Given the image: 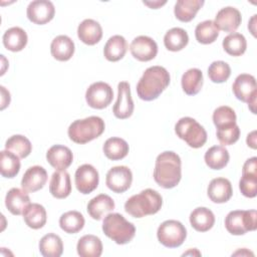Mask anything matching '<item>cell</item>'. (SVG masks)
Wrapping results in <instances>:
<instances>
[{
  "label": "cell",
  "instance_id": "38",
  "mask_svg": "<svg viewBox=\"0 0 257 257\" xmlns=\"http://www.w3.org/2000/svg\"><path fill=\"white\" fill-rule=\"evenodd\" d=\"M222 45L229 55L241 56L246 51L247 41L241 33L232 32L223 39Z\"/></svg>",
  "mask_w": 257,
  "mask_h": 257
},
{
  "label": "cell",
  "instance_id": "15",
  "mask_svg": "<svg viewBox=\"0 0 257 257\" xmlns=\"http://www.w3.org/2000/svg\"><path fill=\"white\" fill-rule=\"evenodd\" d=\"M130 50L136 59L140 61H150L157 56L158 45L153 38L141 35L132 41Z\"/></svg>",
  "mask_w": 257,
  "mask_h": 257
},
{
  "label": "cell",
  "instance_id": "23",
  "mask_svg": "<svg viewBox=\"0 0 257 257\" xmlns=\"http://www.w3.org/2000/svg\"><path fill=\"white\" fill-rule=\"evenodd\" d=\"M114 209L113 200L105 194H99L87 204V213L94 220H101L103 216Z\"/></svg>",
  "mask_w": 257,
  "mask_h": 257
},
{
  "label": "cell",
  "instance_id": "29",
  "mask_svg": "<svg viewBox=\"0 0 257 257\" xmlns=\"http://www.w3.org/2000/svg\"><path fill=\"white\" fill-rule=\"evenodd\" d=\"M76 250L80 257H99L102 253V243L94 235H84L78 240Z\"/></svg>",
  "mask_w": 257,
  "mask_h": 257
},
{
  "label": "cell",
  "instance_id": "22",
  "mask_svg": "<svg viewBox=\"0 0 257 257\" xmlns=\"http://www.w3.org/2000/svg\"><path fill=\"white\" fill-rule=\"evenodd\" d=\"M78 38L87 45H94L102 37L100 24L93 19H84L77 27Z\"/></svg>",
  "mask_w": 257,
  "mask_h": 257
},
{
  "label": "cell",
  "instance_id": "9",
  "mask_svg": "<svg viewBox=\"0 0 257 257\" xmlns=\"http://www.w3.org/2000/svg\"><path fill=\"white\" fill-rule=\"evenodd\" d=\"M232 90L237 99L248 103L250 110L253 113H256V96H257V85L256 79L253 75L248 73L239 74L233 85Z\"/></svg>",
  "mask_w": 257,
  "mask_h": 257
},
{
  "label": "cell",
  "instance_id": "33",
  "mask_svg": "<svg viewBox=\"0 0 257 257\" xmlns=\"http://www.w3.org/2000/svg\"><path fill=\"white\" fill-rule=\"evenodd\" d=\"M205 163L212 170H221L229 162L230 156L228 150L223 146L211 147L205 154Z\"/></svg>",
  "mask_w": 257,
  "mask_h": 257
},
{
  "label": "cell",
  "instance_id": "34",
  "mask_svg": "<svg viewBox=\"0 0 257 257\" xmlns=\"http://www.w3.org/2000/svg\"><path fill=\"white\" fill-rule=\"evenodd\" d=\"M189 36L185 29L174 27L168 30L164 36V44L170 51H180L187 46Z\"/></svg>",
  "mask_w": 257,
  "mask_h": 257
},
{
  "label": "cell",
  "instance_id": "44",
  "mask_svg": "<svg viewBox=\"0 0 257 257\" xmlns=\"http://www.w3.org/2000/svg\"><path fill=\"white\" fill-rule=\"evenodd\" d=\"M217 139L224 146H230L235 144L240 137V128L237 124H234L229 127L217 128L216 132Z\"/></svg>",
  "mask_w": 257,
  "mask_h": 257
},
{
  "label": "cell",
  "instance_id": "30",
  "mask_svg": "<svg viewBox=\"0 0 257 257\" xmlns=\"http://www.w3.org/2000/svg\"><path fill=\"white\" fill-rule=\"evenodd\" d=\"M102 150L107 159L111 161H118L126 157L130 148L123 139L112 137L104 142Z\"/></svg>",
  "mask_w": 257,
  "mask_h": 257
},
{
  "label": "cell",
  "instance_id": "20",
  "mask_svg": "<svg viewBox=\"0 0 257 257\" xmlns=\"http://www.w3.org/2000/svg\"><path fill=\"white\" fill-rule=\"evenodd\" d=\"M30 198L25 190L19 188L10 189L5 197V206L13 215H21L30 205Z\"/></svg>",
  "mask_w": 257,
  "mask_h": 257
},
{
  "label": "cell",
  "instance_id": "46",
  "mask_svg": "<svg viewBox=\"0 0 257 257\" xmlns=\"http://www.w3.org/2000/svg\"><path fill=\"white\" fill-rule=\"evenodd\" d=\"M247 145L248 147L252 148V149H256V131H253L251 132L248 136H247Z\"/></svg>",
  "mask_w": 257,
  "mask_h": 257
},
{
  "label": "cell",
  "instance_id": "13",
  "mask_svg": "<svg viewBox=\"0 0 257 257\" xmlns=\"http://www.w3.org/2000/svg\"><path fill=\"white\" fill-rule=\"evenodd\" d=\"M134 101L131 95V86L126 81L117 84V99L112 106V112L116 118H128L134 112Z\"/></svg>",
  "mask_w": 257,
  "mask_h": 257
},
{
  "label": "cell",
  "instance_id": "27",
  "mask_svg": "<svg viewBox=\"0 0 257 257\" xmlns=\"http://www.w3.org/2000/svg\"><path fill=\"white\" fill-rule=\"evenodd\" d=\"M127 43L123 36L113 35L108 38L103 48V55L108 61H118L126 53Z\"/></svg>",
  "mask_w": 257,
  "mask_h": 257
},
{
  "label": "cell",
  "instance_id": "18",
  "mask_svg": "<svg viewBox=\"0 0 257 257\" xmlns=\"http://www.w3.org/2000/svg\"><path fill=\"white\" fill-rule=\"evenodd\" d=\"M207 194L209 199L214 203H226L233 195L231 182L225 178H215L210 182Z\"/></svg>",
  "mask_w": 257,
  "mask_h": 257
},
{
  "label": "cell",
  "instance_id": "7",
  "mask_svg": "<svg viewBox=\"0 0 257 257\" xmlns=\"http://www.w3.org/2000/svg\"><path fill=\"white\" fill-rule=\"evenodd\" d=\"M257 213L255 210H235L225 218V227L232 235H244L257 228Z\"/></svg>",
  "mask_w": 257,
  "mask_h": 257
},
{
  "label": "cell",
  "instance_id": "47",
  "mask_svg": "<svg viewBox=\"0 0 257 257\" xmlns=\"http://www.w3.org/2000/svg\"><path fill=\"white\" fill-rule=\"evenodd\" d=\"M144 4H146V5L150 6V7H151V8H153V9H158L160 6H162V5L166 4V1H163V2H161V1H153V2L144 1Z\"/></svg>",
  "mask_w": 257,
  "mask_h": 257
},
{
  "label": "cell",
  "instance_id": "42",
  "mask_svg": "<svg viewBox=\"0 0 257 257\" xmlns=\"http://www.w3.org/2000/svg\"><path fill=\"white\" fill-rule=\"evenodd\" d=\"M231 75V68L229 64L222 60L213 61L208 67V76L211 81L215 83L225 82Z\"/></svg>",
  "mask_w": 257,
  "mask_h": 257
},
{
  "label": "cell",
  "instance_id": "43",
  "mask_svg": "<svg viewBox=\"0 0 257 257\" xmlns=\"http://www.w3.org/2000/svg\"><path fill=\"white\" fill-rule=\"evenodd\" d=\"M241 193L247 198H254L257 194V175L242 174L239 181Z\"/></svg>",
  "mask_w": 257,
  "mask_h": 257
},
{
  "label": "cell",
  "instance_id": "25",
  "mask_svg": "<svg viewBox=\"0 0 257 257\" xmlns=\"http://www.w3.org/2000/svg\"><path fill=\"white\" fill-rule=\"evenodd\" d=\"M191 226L198 232H207L215 224L213 212L206 207H198L190 214Z\"/></svg>",
  "mask_w": 257,
  "mask_h": 257
},
{
  "label": "cell",
  "instance_id": "14",
  "mask_svg": "<svg viewBox=\"0 0 257 257\" xmlns=\"http://www.w3.org/2000/svg\"><path fill=\"white\" fill-rule=\"evenodd\" d=\"M27 18L35 24L43 25L51 21L55 14V8L51 1L35 0L29 3L26 10Z\"/></svg>",
  "mask_w": 257,
  "mask_h": 257
},
{
  "label": "cell",
  "instance_id": "2",
  "mask_svg": "<svg viewBox=\"0 0 257 257\" xmlns=\"http://www.w3.org/2000/svg\"><path fill=\"white\" fill-rule=\"evenodd\" d=\"M170 80V74L165 67L151 66L145 70L137 84L138 96L146 101L154 100L168 87Z\"/></svg>",
  "mask_w": 257,
  "mask_h": 257
},
{
  "label": "cell",
  "instance_id": "16",
  "mask_svg": "<svg viewBox=\"0 0 257 257\" xmlns=\"http://www.w3.org/2000/svg\"><path fill=\"white\" fill-rule=\"evenodd\" d=\"M241 21L242 17L240 11L234 7L227 6L218 11L214 24L218 30L232 33L240 26Z\"/></svg>",
  "mask_w": 257,
  "mask_h": 257
},
{
  "label": "cell",
  "instance_id": "8",
  "mask_svg": "<svg viewBox=\"0 0 257 257\" xmlns=\"http://www.w3.org/2000/svg\"><path fill=\"white\" fill-rule=\"evenodd\" d=\"M157 237L159 242L165 247L177 248L184 243L187 237V230L181 222L167 220L159 226Z\"/></svg>",
  "mask_w": 257,
  "mask_h": 257
},
{
  "label": "cell",
  "instance_id": "19",
  "mask_svg": "<svg viewBox=\"0 0 257 257\" xmlns=\"http://www.w3.org/2000/svg\"><path fill=\"white\" fill-rule=\"evenodd\" d=\"M46 160L57 171L66 170L73 161V155L69 148L62 145L52 146L46 153Z\"/></svg>",
  "mask_w": 257,
  "mask_h": 257
},
{
  "label": "cell",
  "instance_id": "37",
  "mask_svg": "<svg viewBox=\"0 0 257 257\" xmlns=\"http://www.w3.org/2000/svg\"><path fill=\"white\" fill-rule=\"evenodd\" d=\"M85 220L83 215L78 211H68L59 218L60 228L68 234L78 233L84 226Z\"/></svg>",
  "mask_w": 257,
  "mask_h": 257
},
{
  "label": "cell",
  "instance_id": "4",
  "mask_svg": "<svg viewBox=\"0 0 257 257\" xmlns=\"http://www.w3.org/2000/svg\"><path fill=\"white\" fill-rule=\"evenodd\" d=\"M104 128L103 119L99 116L92 115L83 119L74 120L69 125L67 134L73 143L83 145L101 136Z\"/></svg>",
  "mask_w": 257,
  "mask_h": 257
},
{
  "label": "cell",
  "instance_id": "24",
  "mask_svg": "<svg viewBox=\"0 0 257 257\" xmlns=\"http://www.w3.org/2000/svg\"><path fill=\"white\" fill-rule=\"evenodd\" d=\"M74 42L66 35L56 36L50 45L51 55L58 61L69 60L74 53Z\"/></svg>",
  "mask_w": 257,
  "mask_h": 257
},
{
  "label": "cell",
  "instance_id": "35",
  "mask_svg": "<svg viewBox=\"0 0 257 257\" xmlns=\"http://www.w3.org/2000/svg\"><path fill=\"white\" fill-rule=\"evenodd\" d=\"M203 73L199 68H190L182 76V88L188 95L197 94L203 86Z\"/></svg>",
  "mask_w": 257,
  "mask_h": 257
},
{
  "label": "cell",
  "instance_id": "39",
  "mask_svg": "<svg viewBox=\"0 0 257 257\" xmlns=\"http://www.w3.org/2000/svg\"><path fill=\"white\" fill-rule=\"evenodd\" d=\"M5 149L12 152L20 159H24L30 155L32 151V145L26 137L22 135H14L6 141Z\"/></svg>",
  "mask_w": 257,
  "mask_h": 257
},
{
  "label": "cell",
  "instance_id": "11",
  "mask_svg": "<svg viewBox=\"0 0 257 257\" xmlns=\"http://www.w3.org/2000/svg\"><path fill=\"white\" fill-rule=\"evenodd\" d=\"M133 182L132 171L126 166H116L111 168L105 178V184L109 190L120 194L130 189Z\"/></svg>",
  "mask_w": 257,
  "mask_h": 257
},
{
  "label": "cell",
  "instance_id": "45",
  "mask_svg": "<svg viewBox=\"0 0 257 257\" xmlns=\"http://www.w3.org/2000/svg\"><path fill=\"white\" fill-rule=\"evenodd\" d=\"M242 174L257 175V158L256 157H252L244 163Z\"/></svg>",
  "mask_w": 257,
  "mask_h": 257
},
{
  "label": "cell",
  "instance_id": "17",
  "mask_svg": "<svg viewBox=\"0 0 257 257\" xmlns=\"http://www.w3.org/2000/svg\"><path fill=\"white\" fill-rule=\"evenodd\" d=\"M47 182V172L43 167L33 166L27 169L21 180V187L26 192H36L44 187Z\"/></svg>",
  "mask_w": 257,
  "mask_h": 257
},
{
  "label": "cell",
  "instance_id": "32",
  "mask_svg": "<svg viewBox=\"0 0 257 257\" xmlns=\"http://www.w3.org/2000/svg\"><path fill=\"white\" fill-rule=\"evenodd\" d=\"M39 251L44 257H59L63 252V243L61 238L54 234L48 233L39 241Z\"/></svg>",
  "mask_w": 257,
  "mask_h": 257
},
{
  "label": "cell",
  "instance_id": "41",
  "mask_svg": "<svg viewBox=\"0 0 257 257\" xmlns=\"http://www.w3.org/2000/svg\"><path fill=\"white\" fill-rule=\"evenodd\" d=\"M236 119L237 116L234 109L227 105L219 106L213 112V122L217 128H224L237 124Z\"/></svg>",
  "mask_w": 257,
  "mask_h": 257
},
{
  "label": "cell",
  "instance_id": "12",
  "mask_svg": "<svg viewBox=\"0 0 257 257\" xmlns=\"http://www.w3.org/2000/svg\"><path fill=\"white\" fill-rule=\"evenodd\" d=\"M74 182L77 191L83 195H87L93 192L98 186V172L89 164L81 165L75 172Z\"/></svg>",
  "mask_w": 257,
  "mask_h": 257
},
{
  "label": "cell",
  "instance_id": "10",
  "mask_svg": "<svg viewBox=\"0 0 257 257\" xmlns=\"http://www.w3.org/2000/svg\"><path fill=\"white\" fill-rule=\"evenodd\" d=\"M113 91L111 86L102 81L91 83L85 92V100L87 104L96 109H102L108 106L112 100Z\"/></svg>",
  "mask_w": 257,
  "mask_h": 257
},
{
  "label": "cell",
  "instance_id": "21",
  "mask_svg": "<svg viewBox=\"0 0 257 257\" xmlns=\"http://www.w3.org/2000/svg\"><path fill=\"white\" fill-rule=\"evenodd\" d=\"M49 192L56 199H64L71 193V181L65 171H56L52 174L49 183Z\"/></svg>",
  "mask_w": 257,
  "mask_h": 257
},
{
  "label": "cell",
  "instance_id": "26",
  "mask_svg": "<svg viewBox=\"0 0 257 257\" xmlns=\"http://www.w3.org/2000/svg\"><path fill=\"white\" fill-rule=\"evenodd\" d=\"M3 44L6 49L17 52L21 51L27 44V34L21 27H11L3 34Z\"/></svg>",
  "mask_w": 257,
  "mask_h": 257
},
{
  "label": "cell",
  "instance_id": "3",
  "mask_svg": "<svg viewBox=\"0 0 257 257\" xmlns=\"http://www.w3.org/2000/svg\"><path fill=\"white\" fill-rule=\"evenodd\" d=\"M162 205V196L156 190L146 189L128 198L124 203V210L135 218H143L158 213Z\"/></svg>",
  "mask_w": 257,
  "mask_h": 257
},
{
  "label": "cell",
  "instance_id": "5",
  "mask_svg": "<svg viewBox=\"0 0 257 257\" xmlns=\"http://www.w3.org/2000/svg\"><path fill=\"white\" fill-rule=\"evenodd\" d=\"M102 231L105 236L118 245L127 244L136 235L135 225L118 213H110L104 217Z\"/></svg>",
  "mask_w": 257,
  "mask_h": 257
},
{
  "label": "cell",
  "instance_id": "40",
  "mask_svg": "<svg viewBox=\"0 0 257 257\" xmlns=\"http://www.w3.org/2000/svg\"><path fill=\"white\" fill-rule=\"evenodd\" d=\"M219 36V30L215 26L214 21L205 20L200 22L195 29V37L199 43L210 44L215 42Z\"/></svg>",
  "mask_w": 257,
  "mask_h": 257
},
{
  "label": "cell",
  "instance_id": "36",
  "mask_svg": "<svg viewBox=\"0 0 257 257\" xmlns=\"http://www.w3.org/2000/svg\"><path fill=\"white\" fill-rule=\"evenodd\" d=\"M19 157L10 151H1L0 153V172L4 178H14L20 171Z\"/></svg>",
  "mask_w": 257,
  "mask_h": 257
},
{
  "label": "cell",
  "instance_id": "1",
  "mask_svg": "<svg viewBox=\"0 0 257 257\" xmlns=\"http://www.w3.org/2000/svg\"><path fill=\"white\" fill-rule=\"evenodd\" d=\"M181 165V159L175 152L166 151L161 153L156 159L155 182L164 189L175 188L182 178Z\"/></svg>",
  "mask_w": 257,
  "mask_h": 257
},
{
  "label": "cell",
  "instance_id": "6",
  "mask_svg": "<svg viewBox=\"0 0 257 257\" xmlns=\"http://www.w3.org/2000/svg\"><path fill=\"white\" fill-rule=\"evenodd\" d=\"M175 132L181 140L185 141L193 149L202 148L207 142V132L205 128L195 118L190 116L180 118L175 125Z\"/></svg>",
  "mask_w": 257,
  "mask_h": 257
},
{
  "label": "cell",
  "instance_id": "28",
  "mask_svg": "<svg viewBox=\"0 0 257 257\" xmlns=\"http://www.w3.org/2000/svg\"><path fill=\"white\" fill-rule=\"evenodd\" d=\"M204 3L203 0H179L175 4V16L182 22H190L195 18Z\"/></svg>",
  "mask_w": 257,
  "mask_h": 257
},
{
  "label": "cell",
  "instance_id": "48",
  "mask_svg": "<svg viewBox=\"0 0 257 257\" xmlns=\"http://www.w3.org/2000/svg\"><path fill=\"white\" fill-rule=\"evenodd\" d=\"M255 19H256V14L255 15H253V17L251 18V20H250V22H249V24H248V28L250 29V31H251V33L255 36Z\"/></svg>",
  "mask_w": 257,
  "mask_h": 257
},
{
  "label": "cell",
  "instance_id": "31",
  "mask_svg": "<svg viewBox=\"0 0 257 257\" xmlns=\"http://www.w3.org/2000/svg\"><path fill=\"white\" fill-rule=\"evenodd\" d=\"M23 219L25 224L32 229H40L46 223V210L45 208L37 203L30 204L24 211Z\"/></svg>",
  "mask_w": 257,
  "mask_h": 257
}]
</instances>
